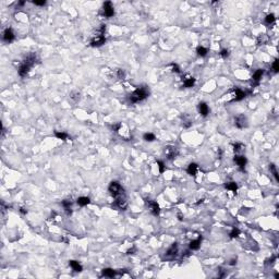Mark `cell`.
<instances>
[{
	"mask_svg": "<svg viewBox=\"0 0 279 279\" xmlns=\"http://www.w3.org/2000/svg\"><path fill=\"white\" fill-rule=\"evenodd\" d=\"M33 4H35V6H45V4H46V1H45V0H42V1H36V0H34Z\"/></svg>",
	"mask_w": 279,
	"mask_h": 279,
	"instance_id": "obj_38",
	"label": "cell"
},
{
	"mask_svg": "<svg viewBox=\"0 0 279 279\" xmlns=\"http://www.w3.org/2000/svg\"><path fill=\"white\" fill-rule=\"evenodd\" d=\"M143 139L144 141H146V142H154L155 140H156V136H155V134H153V133H145L143 135Z\"/></svg>",
	"mask_w": 279,
	"mask_h": 279,
	"instance_id": "obj_28",
	"label": "cell"
},
{
	"mask_svg": "<svg viewBox=\"0 0 279 279\" xmlns=\"http://www.w3.org/2000/svg\"><path fill=\"white\" fill-rule=\"evenodd\" d=\"M196 82V80L192 78V76H188L186 79L183 80V86L186 87V88H190V87H193L194 84Z\"/></svg>",
	"mask_w": 279,
	"mask_h": 279,
	"instance_id": "obj_16",
	"label": "cell"
},
{
	"mask_svg": "<svg viewBox=\"0 0 279 279\" xmlns=\"http://www.w3.org/2000/svg\"><path fill=\"white\" fill-rule=\"evenodd\" d=\"M219 55L221 56V58H224V59H227V58L229 57V55H230V52H229V50L228 49H221V51L219 52Z\"/></svg>",
	"mask_w": 279,
	"mask_h": 279,
	"instance_id": "obj_34",
	"label": "cell"
},
{
	"mask_svg": "<svg viewBox=\"0 0 279 279\" xmlns=\"http://www.w3.org/2000/svg\"><path fill=\"white\" fill-rule=\"evenodd\" d=\"M117 76H118V79L123 80L125 78V71L123 69H118L117 70Z\"/></svg>",
	"mask_w": 279,
	"mask_h": 279,
	"instance_id": "obj_33",
	"label": "cell"
},
{
	"mask_svg": "<svg viewBox=\"0 0 279 279\" xmlns=\"http://www.w3.org/2000/svg\"><path fill=\"white\" fill-rule=\"evenodd\" d=\"M29 70H31V67L27 65H25L24 62H22L21 65H20V67H19L18 69V72H19V75L21 76V78H25L26 75H27V73L29 72Z\"/></svg>",
	"mask_w": 279,
	"mask_h": 279,
	"instance_id": "obj_13",
	"label": "cell"
},
{
	"mask_svg": "<svg viewBox=\"0 0 279 279\" xmlns=\"http://www.w3.org/2000/svg\"><path fill=\"white\" fill-rule=\"evenodd\" d=\"M225 188L227 190L232 191L234 194H237V191H238V186H237L236 182H226L225 183Z\"/></svg>",
	"mask_w": 279,
	"mask_h": 279,
	"instance_id": "obj_22",
	"label": "cell"
},
{
	"mask_svg": "<svg viewBox=\"0 0 279 279\" xmlns=\"http://www.w3.org/2000/svg\"><path fill=\"white\" fill-rule=\"evenodd\" d=\"M267 40H268V37L265 35V34H262V35L258 36L257 44L258 45H265V44L267 43Z\"/></svg>",
	"mask_w": 279,
	"mask_h": 279,
	"instance_id": "obj_30",
	"label": "cell"
},
{
	"mask_svg": "<svg viewBox=\"0 0 279 279\" xmlns=\"http://www.w3.org/2000/svg\"><path fill=\"white\" fill-rule=\"evenodd\" d=\"M263 74H264V70H263V69H257V70L254 72V74L252 76V81L254 82L253 86H256L260 84V81H261Z\"/></svg>",
	"mask_w": 279,
	"mask_h": 279,
	"instance_id": "obj_12",
	"label": "cell"
},
{
	"mask_svg": "<svg viewBox=\"0 0 279 279\" xmlns=\"http://www.w3.org/2000/svg\"><path fill=\"white\" fill-rule=\"evenodd\" d=\"M108 191H109V193L111 194V196L114 197L115 200L121 198V197H125L124 189H123L121 186V184L119 182H117V181H112V182L109 184Z\"/></svg>",
	"mask_w": 279,
	"mask_h": 279,
	"instance_id": "obj_2",
	"label": "cell"
},
{
	"mask_svg": "<svg viewBox=\"0 0 279 279\" xmlns=\"http://www.w3.org/2000/svg\"><path fill=\"white\" fill-rule=\"evenodd\" d=\"M237 264V258H231L229 262V265H231V266H233V265Z\"/></svg>",
	"mask_w": 279,
	"mask_h": 279,
	"instance_id": "obj_40",
	"label": "cell"
},
{
	"mask_svg": "<svg viewBox=\"0 0 279 279\" xmlns=\"http://www.w3.org/2000/svg\"><path fill=\"white\" fill-rule=\"evenodd\" d=\"M201 242H202V237H198L196 240H193V241H191L190 242V244H189V247H190V250H192V251H196V250H198L201 247Z\"/></svg>",
	"mask_w": 279,
	"mask_h": 279,
	"instance_id": "obj_15",
	"label": "cell"
},
{
	"mask_svg": "<svg viewBox=\"0 0 279 279\" xmlns=\"http://www.w3.org/2000/svg\"><path fill=\"white\" fill-rule=\"evenodd\" d=\"M145 204L148 208H150V213L154 215V216H157L159 213H160V207L158 205L157 202H155L153 200H150V198H146L145 200Z\"/></svg>",
	"mask_w": 279,
	"mask_h": 279,
	"instance_id": "obj_3",
	"label": "cell"
},
{
	"mask_svg": "<svg viewBox=\"0 0 279 279\" xmlns=\"http://www.w3.org/2000/svg\"><path fill=\"white\" fill-rule=\"evenodd\" d=\"M62 206L65 207V211H67V214L68 215H71L72 214V211H71V206H72V202L71 200H65L62 201Z\"/></svg>",
	"mask_w": 279,
	"mask_h": 279,
	"instance_id": "obj_21",
	"label": "cell"
},
{
	"mask_svg": "<svg viewBox=\"0 0 279 279\" xmlns=\"http://www.w3.org/2000/svg\"><path fill=\"white\" fill-rule=\"evenodd\" d=\"M269 170H270V172H272V175H274V178H275V180L278 182L279 181V177H278V171H277V168H276V166L274 164H270L269 165Z\"/></svg>",
	"mask_w": 279,
	"mask_h": 279,
	"instance_id": "obj_24",
	"label": "cell"
},
{
	"mask_svg": "<svg viewBox=\"0 0 279 279\" xmlns=\"http://www.w3.org/2000/svg\"><path fill=\"white\" fill-rule=\"evenodd\" d=\"M115 206L118 207L121 211H125L128 207V202H127V197H121V198H117L115 200Z\"/></svg>",
	"mask_w": 279,
	"mask_h": 279,
	"instance_id": "obj_11",
	"label": "cell"
},
{
	"mask_svg": "<svg viewBox=\"0 0 279 279\" xmlns=\"http://www.w3.org/2000/svg\"><path fill=\"white\" fill-rule=\"evenodd\" d=\"M240 233H241V231H240L239 228L233 227L232 230H231V232L229 233V237L231 238V239H234V238H238V237L240 236Z\"/></svg>",
	"mask_w": 279,
	"mask_h": 279,
	"instance_id": "obj_27",
	"label": "cell"
},
{
	"mask_svg": "<svg viewBox=\"0 0 279 279\" xmlns=\"http://www.w3.org/2000/svg\"><path fill=\"white\" fill-rule=\"evenodd\" d=\"M103 11H104V15L106 18H111L115 15V9H114V6L110 1H106L103 4Z\"/></svg>",
	"mask_w": 279,
	"mask_h": 279,
	"instance_id": "obj_5",
	"label": "cell"
},
{
	"mask_svg": "<svg viewBox=\"0 0 279 279\" xmlns=\"http://www.w3.org/2000/svg\"><path fill=\"white\" fill-rule=\"evenodd\" d=\"M165 154L167 156L169 160H173L178 155H179V150L175 146H167L165 147Z\"/></svg>",
	"mask_w": 279,
	"mask_h": 279,
	"instance_id": "obj_4",
	"label": "cell"
},
{
	"mask_svg": "<svg viewBox=\"0 0 279 279\" xmlns=\"http://www.w3.org/2000/svg\"><path fill=\"white\" fill-rule=\"evenodd\" d=\"M120 128H121V123H117V124L112 125V130H114L115 132H119Z\"/></svg>",
	"mask_w": 279,
	"mask_h": 279,
	"instance_id": "obj_39",
	"label": "cell"
},
{
	"mask_svg": "<svg viewBox=\"0 0 279 279\" xmlns=\"http://www.w3.org/2000/svg\"><path fill=\"white\" fill-rule=\"evenodd\" d=\"M157 165H158V168H159V172H160V173H164L165 172V164L161 160H157Z\"/></svg>",
	"mask_w": 279,
	"mask_h": 279,
	"instance_id": "obj_36",
	"label": "cell"
},
{
	"mask_svg": "<svg viewBox=\"0 0 279 279\" xmlns=\"http://www.w3.org/2000/svg\"><path fill=\"white\" fill-rule=\"evenodd\" d=\"M233 93H234V98L232 99V101H240V100L244 99L247 95V92H244L239 87H234L233 88Z\"/></svg>",
	"mask_w": 279,
	"mask_h": 279,
	"instance_id": "obj_8",
	"label": "cell"
},
{
	"mask_svg": "<svg viewBox=\"0 0 279 279\" xmlns=\"http://www.w3.org/2000/svg\"><path fill=\"white\" fill-rule=\"evenodd\" d=\"M278 59H275V61L273 62V65H272V67H273V70H274V72L275 73H277V72L279 71V65H278Z\"/></svg>",
	"mask_w": 279,
	"mask_h": 279,
	"instance_id": "obj_35",
	"label": "cell"
},
{
	"mask_svg": "<svg viewBox=\"0 0 279 279\" xmlns=\"http://www.w3.org/2000/svg\"><path fill=\"white\" fill-rule=\"evenodd\" d=\"M178 252V243H172L171 247H169L167 252H166V255L167 256H175Z\"/></svg>",
	"mask_w": 279,
	"mask_h": 279,
	"instance_id": "obj_20",
	"label": "cell"
},
{
	"mask_svg": "<svg viewBox=\"0 0 279 279\" xmlns=\"http://www.w3.org/2000/svg\"><path fill=\"white\" fill-rule=\"evenodd\" d=\"M135 251V249H130V250H128V252H127V254H132L133 252Z\"/></svg>",
	"mask_w": 279,
	"mask_h": 279,
	"instance_id": "obj_42",
	"label": "cell"
},
{
	"mask_svg": "<svg viewBox=\"0 0 279 279\" xmlns=\"http://www.w3.org/2000/svg\"><path fill=\"white\" fill-rule=\"evenodd\" d=\"M90 197L87 196H81L78 198V204L80 205V206H86L87 204H90Z\"/></svg>",
	"mask_w": 279,
	"mask_h": 279,
	"instance_id": "obj_23",
	"label": "cell"
},
{
	"mask_svg": "<svg viewBox=\"0 0 279 279\" xmlns=\"http://www.w3.org/2000/svg\"><path fill=\"white\" fill-rule=\"evenodd\" d=\"M198 112L203 117L208 116V114H209V107H208V105L205 101H201L200 104H198Z\"/></svg>",
	"mask_w": 279,
	"mask_h": 279,
	"instance_id": "obj_14",
	"label": "cell"
},
{
	"mask_svg": "<svg viewBox=\"0 0 279 279\" xmlns=\"http://www.w3.org/2000/svg\"><path fill=\"white\" fill-rule=\"evenodd\" d=\"M244 146L242 143H236L233 144V150H234V153H239V152H241V150H243Z\"/></svg>",
	"mask_w": 279,
	"mask_h": 279,
	"instance_id": "obj_32",
	"label": "cell"
},
{
	"mask_svg": "<svg viewBox=\"0 0 279 279\" xmlns=\"http://www.w3.org/2000/svg\"><path fill=\"white\" fill-rule=\"evenodd\" d=\"M24 4H25V1H20V2H19V6H23Z\"/></svg>",
	"mask_w": 279,
	"mask_h": 279,
	"instance_id": "obj_43",
	"label": "cell"
},
{
	"mask_svg": "<svg viewBox=\"0 0 279 279\" xmlns=\"http://www.w3.org/2000/svg\"><path fill=\"white\" fill-rule=\"evenodd\" d=\"M20 211H21V213H22L23 215H26V214H27V209H26L25 207H21V208H20Z\"/></svg>",
	"mask_w": 279,
	"mask_h": 279,
	"instance_id": "obj_41",
	"label": "cell"
},
{
	"mask_svg": "<svg viewBox=\"0 0 279 279\" xmlns=\"http://www.w3.org/2000/svg\"><path fill=\"white\" fill-rule=\"evenodd\" d=\"M69 265L71 266V268L74 270V272H76V273H81L83 270V267H82V265L80 264L79 262H76V261H69Z\"/></svg>",
	"mask_w": 279,
	"mask_h": 279,
	"instance_id": "obj_19",
	"label": "cell"
},
{
	"mask_svg": "<svg viewBox=\"0 0 279 279\" xmlns=\"http://www.w3.org/2000/svg\"><path fill=\"white\" fill-rule=\"evenodd\" d=\"M171 67H172V71L175 72V73H180V68L175 65V63H171Z\"/></svg>",
	"mask_w": 279,
	"mask_h": 279,
	"instance_id": "obj_37",
	"label": "cell"
},
{
	"mask_svg": "<svg viewBox=\"0 0 279 279\" xmlns=\"http://www.w3.org/2000/svg\"><path fill=\"white\" fill-rule=\"evenodd\" d=\"M234 124H236V127H237V128H239V129L247 128V117H245L244 115L238 116V117L236 118V120H234Z\"/></svg>",
	"mask_w": 279,
	"mask_h": 279,
	"instance_id": "obj_10",
	"label": "cell"
},
{
	"mask_svg": "<svg viewBox=\"0 0 279 279\" xmlns=\"http://www.w3.org/2000/svg\"><path fill=\"white\" fill-rule=\"evenodd\" d=\"M197 170H198V165L195 164V163H192V164L189 165V167L186 169V172H188L190 175H195Z\"/></svg>",
	"mask_w": 279,
	"mask_h": 279,
	"instance_id": "obj_18",
	"label": "cell"
},
{
	"mask_svg": "<svg viewBox=\"0 0 279 279\" xmlns=\"http://www.w3.org/2000/svg\"><path fill=\"white\" fill-rule=\"evenodd\" d=\"M2 38H4V40L6 42V43H8V44L12 43L15 38V35H14V33H13V31H12V29L8 27V29H4Z\"/></svg>",
	"mask_w": 279,
	"mask_h": 279,
	"instance_id": "obj_9",
	"label": "cell"
},
{
	"mask_svg": "<svg viewBox=\"0 0 279 279\" xmlns=\"http://www.w3.org/2000/svg\"><path fill=\"white\" fill-rule=\"evenodd\" d=\"M196 52H197V55H198L200 57H205V56L207 55L208 50L206 49V48H204V47L198 46V47L196 48Z\"/></svg>",
	"mask_w": 279,
	"mask_h": 279,
	"instance_id": "obj_26",
	"label": "cell"
},
{
	"mask_svg": "<svg viewBox=\"0 0 279 279\" xmlns=\"http://www.w3.org/2000/svg\"><path fill=\"white\" fill-rule=\"evenodd\" d=\"M55 135L57 136L59 140H62V141H65V140H68V137H69V135L67 134V133L59 132V131H55Z\"/></svg>",
	"mask_w": 279,
	"mask_h": 279,
	"instance_id": "obj_29",
	"label": "cell"
},
{
	"mask_svg": "<svg viewBox=\"0 0 279 279\" xmlns=\"http://www.w3.org/2000/svg\"><path fill=\"white\" fill-rule=\"evenodd\" d=\"M233 161H234V163H236V164L239 166V169L241 170V171H244L245 165H247V157L241 156V155H236V156L233 157Z\"/></svg>",
	"mask_w": 279,
	"mask_h": 279,
	"instance_id": "obj_7",
	"label": "cell"
},
{
	"mask_svg": "<svg viewBox=\"0 0 279 279\" xmlns=\"http://www.w3.org/2000/svg\"><path fill=\"white\" fill-rule=\"evenodd\" d=\"M70 98L71 99H73L76 103V101H79L80 98H81V94L79 93V92H76V91H74V92H72V93H70Z\"/></svg>",
	"mask_w": 279,
	"mask_h": 279,
	"instance_id": "obj_31",
	"label": "cell"
},
{
	"mask_svg": "<svg viewBox=\"0 0 279 279\" xmlns=\"http://www.w3.org/2000/svg\"><path fill=\"white\" fill-rule=\"evenodd\" d=\"M150 91L147 86H141L139 88H136L133 93H131L129 99L132 104H137L140 101H143L144 99H146L147 97L150 96Z\"/></svg>",
	"mask_w": 279,
	"mask_h": 279,
	"instance_id": "obj_1",
	"label": "cell"
},
{
	"mask_svg": "<svg viewBox=\"0 0 279 279\" xmlns=\"http://www.w3.org/2000/svg\"><path fill=\"white\" fill-rule=\"evenodd\" d=\"M276 21V17L274 13H270V14H267L266 15V18H265V23L268 25H272L274 22Z\"/></svg>",
	"mask_w": 279,
	"mask_h": 279,
	"instance_id": "obj_25",
	"label": "cell"
},
{
	"mask_svg": "<svg viewBox=\"0 0 279 279\" xmlns=\"http://www.w3.org/2000/svg\"><path fill=\"white\" fill-rule=\"evenodd\" d=\"M116 274H117V272L112 268H104L103 272H101V276L103 277H109V278H114Z\"/></svg>",
	"mask_w": 279,
	"mask_h": 279,
	"instance_id": "obj_17",
	"label": "cell"
},
{
	"mask_svg": "<svg viewBox=\"0 0 279 279\" xmlns=\"http://www.w3.org/2000/svg\"><path fill=\"white\" fill-rule=\"evenodd\" d=\"M105 43H106L105 34H99V35L95 36L93 40H91V46L92 47H100V46H103Z\"/></svg>",
	"mask_w": 279,
	"mask_h": 279,
	"instance_id": "obj_6",
	"label": "cell"
}]
</instances>
